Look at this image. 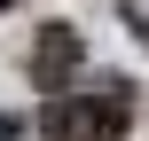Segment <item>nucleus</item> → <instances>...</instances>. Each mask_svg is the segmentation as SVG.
I'll return each instance as SVG.
<instances>
[{
	"mask_svg": "<svg viewBox=\"0 0 149 141\" xmlns=\"http://www.w3.org/2000/svg\"><path fill=\"white\" fill-rule=\"evenodd\" d=\"M134 118V86H102V94H63L39 110V133L47 141H118Z\"/></svg>",
	"mask_w": 149,
	"mask_h": 141,
	"instance_id": "f257e3e1",
	"label": "nucleus"
},
{
	"mask_svg": "<svg viewBox=\"0 0 149 141\" xmlns=\"http://www.w3.org/2000/svg\"><path fill=\"white\" fill-rule=\"evenodd\" d=\"M79 63H86V47H79V31H71V24H47V31L31 39V78H39L47 94H55V86H71V71H79Z\"/></svg>",
	"mask_w": 149,
	"mask_h": 141,
	"instance_id": "f03ea898",
	"label": "nucleus"
},
{
	"mask_svg": "<svg viewBox=\"0 0 149 141\" xmlns=\"http://www.w3.org/2000/svg\"><path fill=\"white\" fill-rule=\"evenodd\" d=\"M0 8H16V0H0Z\"/></svg>",
	"mask_w": 149,
	"mask_h": 141,
	"instance_id": "7ed1b4c3",
	"label": "nucleus"
}]
</instances>
